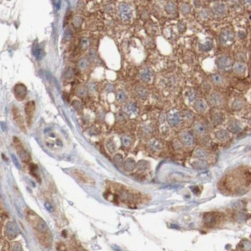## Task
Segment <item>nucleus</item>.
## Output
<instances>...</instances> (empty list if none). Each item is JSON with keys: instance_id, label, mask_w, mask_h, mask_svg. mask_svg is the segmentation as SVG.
<instances>
[{"instance_id": "18", "label": "nucleus", "mask_w": 251, "mask_h": 251, "mask_svg": "<svg viewBox=\"0 0 251 251\" xmlns=\"http://www.w3.org/2000/svg\"><path fill=\"white\" fill-rule=\"evenodd\" d=\"M212 12L217 16H223L226 12V6L223 3H216L212 8Z\"/></svg>"}, {"instance_id": "8", "label": "nucleus", "mask_w": 251, "mask_h": 251, "mask_svg": "<svg viewBox=\"0 0 251 251\" xmlns=\"http://www.w3.org/2000/svg\"><path fill=\"white\" fill-rule=\"evenodd\" d=\"M15 97L18 100H24L27 94V89L23 84H18L14 87Z\"/></svg>"}, {"instance_id": "21", "label": "nucleus", "mask_w": 251, "mask_h": 251, "mask_svg": "<svg viewBox=\"0 0 251 251\" xmlns=\"http://www.w3.org/2000/svg\"><path fill=\"white\" fill-rule=\"evenodd\" d=\"M193 131H194V132L196 133V135H199V136H202V135H204L206 134V128L201 122H197L193 126Z\"/></svg>"}, {"instance_id": "46", "label": "nucleus", "mask_w": 251, "mask_h": 251, "mask_svg": "<svg viewBox=\"0 0 251 251\" xmlns=\"http://www.w3.org/2000/svg\"><path fill=\"white\" fill-rule=\"evenodd\" d=\"M73 106H74V108L77 110H80L82 108L81 104H80V102H79V101H77V100H75V101H74V104H73Z\"/></svg>"}, {"instance_id": "20", "label": "nucleus", "mask_w": 251, "mask_h": 251, "mask_svg": "<svg viewBox=\"0 0 251 251\" xmlns=\"http://www.w3.org/2000/svg\"><path fill=\"white\" fill-rule=\"evenodd\" d=\"M233 70L236 74L242 75V74H245L246 70H247V67L242 62H237L233 66Z\"/></svg>"}, {"instance_id": "9", "label": "nucleus", "mask_w": 251, "mask_h": 251, "mask_svg": "<svg viewBox=\"0 0 251 251\" xmlns=\"http://www.w3.org/2000/svg\"><path fill=\"white\" fill-rule=\"evenodd\" d=\"M12 116H13V119H14L15 122L18 125L19 128L22 131H26V130H25L24 120H23V116L21 115L20 112L19 111L18 108H13L12 110Z\"/></svg>"}, {"instance_id": "34", "label": "nucleus", "mask_w": 251, "mask_h": 251, "mask_svg": "<svg viewBox=\"0 0 251 251\" xmlns=\"http://www.w3.org/2000/svg\"><path fill=\"white\" fill-rule=\"evenodd\" d=\"M87 60L85 58H82V59L80 60V61L78 62V67L80 68V70L85 69L87 67Z\"/></svg>"}, {"instance_id": "24", "label": "nucleus", "mask_w": 251, "mask_h": 251, "mask_svg": "<svg viewBox=\"0 0 251 251\" xmlns=\"http://www.w3.org/2000/svg\"><path fill=\"white\" fill-rule=\"evenodd\" d=\"M192 166L196 169H205L208 167V163L205 160L197 159L192 162Z\"/></svg>"}, {"instance_id": "30", "label": "nucleus", "mask_w": 251, "mask_h": 251, "mask_svg": "<svg viewBox=\"0 0 251 251\" xmlns=\"http://www.w3.org/2000/svg\"><path fill=\"white\" fill-rule=\"evenodd\" d=\"M121 141H122L123 146H125V148L131 147L132 145V139L128 135H124L121 138Z\"/></svg>"}, {"instance_id": "41", "label": "nucleus", "mask_w": 251, "mask_h": 251, "mask_svg": "<svg viewBox=\"0 0 251 251\" xmlns=\"http://www.w3.org/2000/svg\"><path fill=\"white\" fill-rule=\"evenodd\" d=\"M86 92H87V90H86V88L84 87H80L78 88L77 94L80 97H84L86 94Z\"/></svg>"}, {"instance_id": "6", "label": "nucleus", "mask_w": 251, "mask_h": 251, "mask_svg": "<svg viewBox=\"0 0 251 251\" xmlns=\"http://www.w3.org/2000/svg\"><path fill=\"white\" fill-rule=\"evenodd\" d=\"M124 112L129 117L136 116L138 113V107L135 102H128L123 107Z\"/></svg>"}, {"instance_id": "29", "label": "nucleus", "mask_w": 251, "mask_h": 251, "mask_svg": "<svg viewBox=\"0 0 251 251\" xmlns=\"http://www.w3.org/2000/svg\"><path fill=\"white\" fill-rule=\"evenodd\" d=\"M212 43L211 40L206 41L204 43H199V49L202 51H209L212 49Z\"/></svg>"}, {"instance_id": "17", "label": "nucleus", "mask_w": 251, "mask_h": 251, "mask_svg": "<svg viewBox=\"0 0 251 251\" xmlns=\"http://www.w3.org/2000/svg\"><path fill=\"white\" fill-rule=\"evenodd\" d=\"M152 70L150 68H145L140 72V78L144 83H148L152 79Z\"/></svg>"}, {"instance_id": "1", "label": "nucleus", "mask_w": 251, "mask_h": 251, "mask_svg": "<svg viewBox=\"0 0 251 251\" xmlns=\"http://www.w3.org/2000/svg\"><path fill=\"white\" fill-rule=\"evenodd\" d=\"M118 13L121 21L125 23L129 22L132 18V11L131 7L126 3H120L118 5Z\"/></svg>"}, {"instance_id": "49", "label": "nucleus", "mask_w": 251, "mask_h": 251, "mask_svg": "<svg viewBox=\"0 0 251 251\" xmlns=\"http://www.w3.org/2000/svg\"><path fill=\"white\" fill-rule=\"evenodd\" d=\"M45 207L46 209H47V210L49 211V212H51L52 209H53V208H52V206L50 205V203H49V202H46L45 203Z\"/></svg>"}, {"instance_id": "38", "label": "nucleus", "mask_w": 251, "mask_h": 251, "mask_svg": "<svg viewBox=\"0 0 251 251\" xmlns=\"http://www.w3.org/2000/svg\"><path fill=\"white\" fill-rule=\"evenodd\" d=\"M11 158H12V161H13V163H14V165L16 166V167L17 169H21V165L20 163H19V161H18V159H17V158L16 157V155L12 154V155H11Z\"/></svg>"}, {"instance_id": "33", "label": "nucleus", "mask_w": 251, "mask_h": 251, "mask_svg": "<svg viewBox=\"0 0 251 251\" xmlns=\"http://www.w3.org/2000/svg\"><path fill=\"white\" fill-rule=\"evenodd\" d=\"M126 98H127L126 94H125L124 91H122V90H119V91H118L116 93V99L118 101H119V102H123V101H125V100H126Z\"/></svg>"}, {"instance_id": "27", "label": "nucleus", "mask_w": 251, "mask_h": 251, "mask_svg": "<svg viewBox=\"0 0 251 251\" xmlns=\"http://www.w3.org/2000/svg\"><path fill=\"white\" fill-rule=\"evenodd\" d=\"M211 80L215 85H222L224 82V78L220 74H213L211 76Z\"/></svg>"}, {"instance_id": "23", "label": "nucleus", "mask_w": 251, "mask_h": 251, "mask_svg": "<svg viewBox=\"0 0 251 251\" xmlns=\"http://www.w3.org/2000/svg\"><path fill=\"white\" fill-rule=\"evenodd\" d=\"M195 109L198 112L203 113L207 110V104L204 100L199 99V100H196V103H195Z\"/></svg>"}, {"instance_id": "2", "label": "nucleus", "mask_w": 251, "mask_h": 251, "mask_svg": "<svg viewBox=\"0 0 251 251\" xmlns=\"http://www.w3.org/2000/svg\"><path fill=\"white\" fill-rule=\"evenodd\" d=\"M167 120L170 126L172 127V128H176L182 124V118L181 114L179 111L171 110V112H169V114H168Z\"/></svg>"}, {"instance_id": "50", "label": "nucleus", "mask_w": 251, "mask_h": 251, "mask_svg": "<svg viewBox=\"0 0 251 251\" xmlns=\"http://www.w3.org/2000/svg\"><path fill=\"white\" fill-rule=\"evenodd\" d=\"M249 124L251 125V118L249 119Z\"/></svg>"}, {"instance_id": "25", "label": "nucleus", "mask_w": 251, "mask_h": 251, "mask_svg": "<svg viewBox=\"0 0 251 251\" xmlns=\"http://www.w3.org/2000/svg\"><path fill=\"white\" fill-rule=\"evenodd\" d=\"M17 229L13 223H9L6 227V233L11 237H14L16 235Z\"/></svg>"}, {"instance_id": "43", "label": "nucleus", "mask_w": 251, "mask_h": 251, "mask_svg": "<svg viewBox=\"0 0 251 251\" xmlns=\"http://www.w3.org/2000/svg\"><path fill=\"white\" fill-rule=\"evenodd\" d=\"M146 164H147V162H146V161H140V162L138 163V166L139 168V169H141V170L146 169H147V166H146Z\"/></svg>"}, {"instance_id": "26", "label": "nucleus", "mask_w": 251, "mask_h": 251, "mask_svg": "<svg viewBox=\"0 0 251 251\" xmlns=\"http://www.w3.org/2000/svg\"><path fill=\"white\" fill-rule=\"evenodd\" d=\"M135 92H136L137 96L139 98L143 99V100L146 99L148 95V92L147 89L143 87H138L136 88V90H135Z\"/></svg>"}, {"instance_id": "28", "label": "nucleus", "mask_w": 251, "mask_h": 251, "mask_svg": "<svg viewBox=\"0 0 251 251\" xmlns=\"http://www.w3.org/2000/svg\"><path fill=\"white\" fill-rule=\"evenodd\" d=\"M124 166H125V169L128 171H131L135 169V161H134L131 158H128L125 161V164H124Z\"/></svg>"}, {"instance_id": "10", "label": "nucleus", "mask_w": 251, "mask_h": 251, "mask_svg": "<svg viewBox=\"0 0 251 251\" xmlns=\"http://www.w3.org/2000/svg\"><path fill=\"white\" fill-rule=\"evenodd\" d=\"M35 111V102L29 101L25 105V113L27 116V120L28 125H30L33 118V114Z\"/></svg>"}, {"instance_id": "4", "label": "nucleus", "mask_w": 251, "mask_h": 251, "mask_svg": "<svg viewBox=\"0 0 251 251\" xmlns=\"http://www.w3.org/2000/svg\"><path fill=\"white\" fill-rule=\"evenodd\" d=\"M217 68L220 70H226L231 67L232 61L230 58L226 55L219 56L216 60Z\"/></svg>"}, {"instance_id": "12", "label": "nucleus", "mask_w": 251, "mask_h": 251, "mask_svg": "<svg viewBox=\"0 0 251 251\" xmlns=\"http://www.w3.org/2000/svg\"><path fill=\"white\" fill-rule=\"evenodd\" d=\"M218 219V216L213 213V212L207 213V214L204 216V223L208 227H213V226L217 224Z\"/></svg>"}, {"instance_id": "47", "label": "nucleus", "mask_w": 251, "mask_h": 251, "mask_svg": "<svg viewBox=\"0 0 251 251\" xmlns=\"http://www.w3.org/2000/svg\"><path fill=\"white\" fill-rule=\"evenodd\" d=\"M73 77V71L70 69H67L65 72V77L67 79H70Z\"/></svg>"}, {"instance_id": "39", "label": "nucleus", "mask_w": 251, "mask_h": 251, "mask_svg": "<svg viewBox=\"0 0 251 251\" xmlns=\"http://www.w3.org/2000/svg\"><path fill=\"white\" fill-rule=\"evenodd\" d=\"M114 162H115L116 164H118V165H120V164L122 163V161H123L122 155H120V154H117V155L114 157Z\"/></svg>"}, {"instance_id": "44", "label": "nucleus", "mask_w": 251, "mask_h": 251, "mask_svg": "<svg viewBox=\"0 0 251 251\" xmlns=\"http://www.w3.org/2000/svg\"><path fill=\"white\" fill-rule=\"evenodd\" d=\"M89 58H90V60H95L97 59V53L96 52L94 51V50H91V51H90V53H89Z\"/></svg>"}, {"instance_id": "42", "label": "nucleus", "mask_w": 251, "mask_h": 251, "mask_svg": "<svg viewBox=\"0 0 251 251\" xmlns=\"http://www.w3.org/2000/svg\"><path fill=\"white\" fill-rule=\"evenodd\" d=\"M88 47V41L87 39H83L81 41V43H80V47H81L82 49L86 50L87 48Z\"/></svg>"}, {"instance_id": "5", "label": "nucleus", "mask_w": 251, "mask_h": 251, "mask_svg": "<svg viewBox=\"0 0 251 251\" xmlns=\"http://www.w3.org/2000/svg\"><path fill=\"white\" fill-rule=\"evenodd\" d=\"M234 33L233 31L225 29L223 30L219 35V41L223 45H227L229 43H231L234 40Z\"/></svg>"}, {"instance_id": "45", "label": "nucleus", "mask_w": 251, "mask_h": 251, "mask_svg": "<svg viewBox=\"0 0 251 251\" xmlns=\"http://www.w3.org/2000/svg\"><path fill=\"white\" fill-rule=\"evenodd\" d=\"M199 16L203 19L207 18L209 16V12L208 11H207V9H202V10L199 12Z\"/></svg>"}, {"instance_id": "37", "label": "nucleus", "mask_w": 251, "mask_h": 251, "mask_svg": "<svg viewBox=\"0 0 251 251\" xmlns=\"http://www.w3.org/2000/svg\"><path fill=\"white\" fill-rule=\"evenodd\" d=\"M166 10L169 12H172L176 10V5L174 2H169L166 7Z\"/></svg>"}, {"instance_id": "7", "label": "nucleus", "mask_w": 251, "mask_h": 251, "mask_svg": "<svg viewBox=\"0 0 251 251\" xmlns=\"http://www.w3.org/2000/svg\"><path fill=\"white\" fill-rule=\"evenodd\" d=\"M180 139L186 147H192L194 145V136L189 131H184L180 135Z\"/></svg>"}, {"instance_id": "19", "label": "nucleus", "mask_w": 251, "mask_h": 251, "mask_svg": "<svg viewBox=\"0 0 251 251\" xmlns=\"http://www.w3.org/2000/svg\"><path fill=\"white\" fill-rule=\"evenodd\" d=\"M193 155H194V157L196 158H197V159L205 160V161H206V158H209V156L208 152L203 148H196L194 151Z\"/></svg>"}, {"instance_id": "16", "label": "nucleus", "mask_w": 251, "mask_h": 251, "mask_svg": "<svg viewBox=\"0 0 251 251\" xmlns=\"http://www.w3.org/2000/svg\"><path fill=\"white\" fill-rule=\"evenodd\" d=\"M209 104H210L211 105L218 106V105L221 104L222 102H223V98H222L220 94L217 93V92H214V93H212V94L209 95Z\"/></svg>"}, {"instance_id": "32", "label": "nucleus", "mask_w": 251, "mask_h": 251, "mask_svg": "<svg viewBox=\"0 0 251 251\" xmlns=\"http://www.w3.org/2000/svg\"><path fill=\"white\" fill-rule=\"evenodd\" d=\"M29 170H30V173L33 175L34 177H36L37 179H39V171H38V168L34 164H31L29 166Z\"/></svg>"}, {"instance_id": "15", "label": "nucleus", "mask_w": 251, "mask_h": 251, "mask_svg": "<svg viewBox=\"0 0 251 251\" xmlns=\"http://www.w3.org/2000/svg\"><path fill=\"white\" fill-rule=\"evenodd\" d=\"M215 138L219 141H227L230 138V134L227 130L219 129L215 132Z\"/></svg>"}, {"instance_id": "35", "label": "nucleus", "mask_w": 251, "mask_h": 251, "mask_svg": "<svg viewBox=\"0 0 251 251\" xmlns=\"http://www.w3.org/2000/svg\"><path fill=\"white\" fill-rule=\"evenodd\" d=\"M107 147L110 152H113L116 149V145L112 140H109V141H107Z\"/></svg>"}, {"instance_id": "22", "label": "nucleus", "mask_w": 251, "mask_h": 251, "mask_svg": "<svg viewBox=\"0 0 251 251\" xmlns=\"http://www.w3.org/2000/svg\"><path fill=\"white\" fill-rule=\"evenodd\" d=\"M148 146L151 151H160L162 148V145L158 140L157 139H151L149 141Z\"/></svg>"}, {"instance_id": "40", "label": "nucleus", "mask_w": 251, "mask_h": 251, "mask_svg": "<svg viewBox=\"0 0 251 251\" xmlns=\"http://www.w3.org/2000/svg\"><path fill=\"white\" fill-rule=\"evenodd\" d=\"M151 131H152V130H151V128L149 126H145L142 128L143 134H144L145 135H146V136L151 135Z\"/></svg>"}, {"instance_id": "13", "label": "nucleus", "mask_w": 251, "mask_h": 251, "mask_svg": "<svg viewBox=\"0 0 251 251\" xmlns=\"http://www.w3.org/2000/svg\"><path fill=\"white\" fill-rule=\"evenodd\" d=\"M228 130L232 133H238L242 129V124L237 120H231L229 121L227 125Z\"/></svg>"}, {"instance_id": "31", "label": "nucleus", "mask_w": 251, "mask_h": 251, "mask_svg": "<svg viewBox=\"0 0 251 251\" xmlns=\"http://www.w3.org/2000/svg\"><path fill=\"white\" fill-rule=\"evenodd\" d=\"M243 106V103L242 101V100L239 99V98H236L234 100H233V104H232V107H233V110H240Z\"/></svg>"}, {"instance_id": "36", "label": "nucleus", "mask_w": 251, "mask_h": 251, "mask_svg": "<svg viewBox=\"0 0 251 251\" xmlns=\"http://www.w3.org/2000/svg\"><path fill=\"white\" fill-rule=\"evenodd\" d=\"M180 9H181V11H182V12L183 13V14H188V13H189L190 12L189 5L186 4V3L182 4V6H180Z\"/></svg>"}, {"instance_id": "11", "label": "nucleus", "mask_w": 251, "mask_h": 251, "mask_svg": "<svg viewBox=\"0 0 251 251\" xmlns=\"http://www.w3.org/2000/svg\"><path fill=\"white\" fill-rule=\"evenodd\" d=\"M225 120V116L220 110H213L211 114V120L214 125H220L223 123Z\"/></svg>"}, {"instance_id": "3", "label": "nucleus", "mask_w": 251, "mask_h": 251, "mask_svg": "<svg viewBox=\"0 0 251 251\" xmlns=\"http://www.w3.org/2000/svg\"><path fill=\"white\" fill-rule=\"evenodd\" d=\"M71 174L74 177L78 179L79 181L82 182L84 184H87V185H93L95 183L94 180H93L90 176L87 175L85 172H84L81 170L79 169H74L71 171Z\"/></svg>"}, {"instance_id": "14", "label": "nucleus", "mask_w": 251, "mask_h": 251, "mask_svg": "<svg viewBox=\"0 0 251 251\" xmlns=\"http://www.w3.org/2000/svg\"><path fill=\"white\" fill-rule=\"evenodd\" d=\"M33 55H34V57L37 58V60H43V58L45 57V54H46L45 51H44V49H43V47H40V46H39L37 43H36L34 45H33Z\"/></svg>"}, {"instance_id": "48", "label": "nucleus", "mask_w": 251, "mask_h": 251, "mask_svg": "<svg viewBox=\"0 0 251 251\" xmlns=\"http://www.w3.org/2000/svg\"><path fill=\"white\" fill-rule=\"evenodd\" d=\"M65 37L67 39H70L72 37V33L70 29H67L65 32Z\"/></svg>"}]
</instances>
